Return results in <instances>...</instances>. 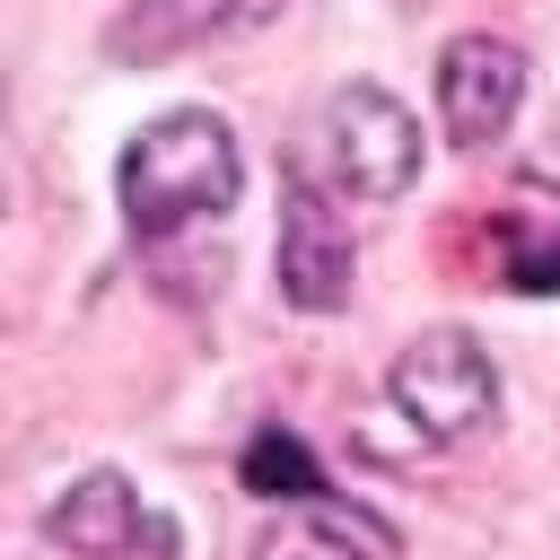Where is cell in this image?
<instances>
[{
	"label": "cell",
	"mask_w": 560,
	"mask_h": 560,
	"mask_svg": "<svg viewBox=\"0 0 560 560\" xmlns=\"http://www.w3.org/2000/svg\"><path fill=\"white\" fill-rule=\"evenodd\" d=\"M236 192H245V158L210 105H175V114L140 122L122 166H114V201H122V228L140 245H166V236L219 219Z\"/></svg>",
	"instance_id": "obj_1"
},
{
	"label": "cell",
	"mask_w": 560,
	"mask_h": 560,
	"mask_svg": "<svg viewBox=\"0 0 560 560\" xmlns=\"http://www.w3.org/2000/svg\"><path fill=\"white\" fill-rule=\"evenodd\" d=\"M385 394H394V411L411 420V438H429V446H464V438H481V429L499 420V368H490L481 341L455 332V324L402 341Z\"/></svg>",
	"instance_id": "obj_2"
},
{
	"label": "cell",
	"mask_w": 560,
	"mask_h": 560,
	"mask_svg": "<svg viewBox=\"0 0 560 560\" xmlns=\"http://www.w3.org/2000/svg\"><path fill=\"white\" fill-rule=\"evenodd\" d=\"M315 149H324V175H332L350 201H402L411 175H420V122H411V105L385 96L376 79H350V88L324 96Z\"/></svg>",
	"instance_id": "obj_3"
},
{
	"label": "cell",
	"mask_w": 560,
	"mask_h": 560,
	"mask_svg": "<svg viewBox=\"0 0 560 560\" xmlns=\"http://www.w3.org/2000/svg\"><path fill=\"white\" fill-rule=\"evenodd\" d=\"M350 271H359L350 219L332 210V192L306 166H289L280 175V298L298 315H332V306H350Z\"/></svg>",
	"instance_id": "obj_4"
},
{
	"label": "cell",
	"mask_w": 560,
	"mask_h": 560,
	"mask_svg": "<svg viewBox=\"0 0 560 560\" xmlns=\"http://www.w3.org/2000/svg\"><path fill=\"white\" fill-rule=\"evenodd\" d=\"M280 9H289V0H122V9L105 18V61L158 70V61H175V52L254 35V26H271Z\"/></svg>",
	"instance_id": "obj_5"
},
{
	"label": "cell",
	"mask_w": 560,
	"mask_h": 560,
	"mask_svg": "<svg viewBox=\"0 0 560 560\" xmlns=\"http://www.w3.org/2000/svg\"><path fill=\"white\" fill-rule=\"evenodd\" d=\"M525 105V52L508 35H455L438 52V114L464 149H490Z\"/></svg>",
	"instance_id": "obj_6"
},
{
	"label": "cell",
	"mask_w": 560,
	"mask_h": 560,
	"mask_svg": "<svg viewBox=\"0 0 560 560\" xmlns=\"http://www.w3.org/2000/svg\"><path fill=\"white\" fill-rule=\"evenodd\" d=\"M44 534L61 551H88V560H122V551H175V525L140 508V490L122 472H79L52 508H44Z\"/></svg>",
	"instance_id": "obj_7"
},
{
	"label": "cell",
	"mask_w": 560,
	"mask_h": 560,
	"mask_svg": "<svg viewBox=\"0 0 560 560\" xmlns=\"http://www.w3.org/2000/svg\"><path fill=\"white\" fill-rule=\"evenodd\" d=\"M254 560H402V534H394L368 499L324 490V499L289 508V516L254 542Z\"/></svg>",
	"instance_id": "obj_8"
},
{
	"label": "cell",
	"mask_w": 560,
	"mask_h": 560,
	"mask_svg": "<svg viewBox=\"0 0 560 560\" xmlns=\"http://www.w3.org/2000/svg\"><path fill=\"white\" fill-rule=\"evenodd\" d=\"M490 280L516 289V298H560V219H534V210H499L490 219Z\"/></svg>",
	"instance_id": "obj_9"
},
{
	"label": "cell",
	"mask_w": 560,
	"mask_h": 560,
	"mask_svg": "<svg viewBox=\"0 0 560 560\" xmlns=\"http://www.w3.org/2000/svg\"><path fill=\"white\" fill-rule=\"evenodd\" d=\"M236 481H245L254 499H289V508L324 499V464H315L306 438H289V429H254L245 455H236Z\"/></svg>",
	"instance_id": "obj_10"
}]
</instances>
